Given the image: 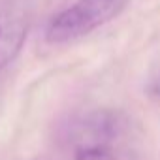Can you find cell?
I'll list each match as a JSON object with an SVG mask.
<instances>
[{"label":"cell","mask_w":160,"mask_h":160,"mask_svg":"<svg viewBox=\"0 0 160 160\" xmlns=\"http://www.w3.org/2000/svg\"><path fill=\"white\" fill-rule=\"evenodd\" d=\"M126 4L128 0H75L51 17L45 28V38L51 43L73 42L117 17Z\"/></svg>","instance_id":"cell-1"},{"label":"cell","mask_w":160,"mask_h":160,"mask_svg":"<svg viewBox=\"0 0 160 160\" xmlns=\"http://www.w3.org/2000/svg\"><path fill=\"white\" fill-rule=\"evenodd\" d=\"M126 128V119L113 109H94L72 121L68 136L70 141L85 147H108Z\"/></svg>","instance_id":"cell-2"},{"label":"cell","mask_w":160,"mask_h":160,"mask_svg":"<svg viewBox=\"0 0 160 160\" xmlns=\"http://www.w3.org/2000/svg\"><path fill=\"white\" fill-rule=\"evenodd\" d=\"M30 0H6L0 6V70L21 53L30 27Z\"/></svg>","instance_id":"cell-3"},{"label":"cell","mask_w":160,"mask_h":160,"mask_svg":"<svg viewBox=\"0 0 160 160\" xmlns=\"http://www.w3.org/2000/svg\"><path fill=\"white\" fill-rule=\"evenodd\" d=\"M73 160H117L108 147H85L77 149Z\"/></svg>","instance_id":"cell-4"},{"label":"cell","mask_w":160,"mask_h":160,"mask_svg":"<svg viewBox=\"0 0 160 160\" xmlns=\"http://www.w3.org/2000/svg\"><path fill=\"white\" fill-rule=\"evenodd\" d=\"M147 94L160 106V73L154 75L151 81H149V85H147Z\"/></svg>","instance_id":"cell-5"}]
</instances>
